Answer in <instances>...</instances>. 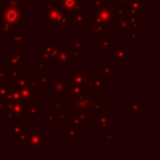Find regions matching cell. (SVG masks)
<instances>
[{"label":"cell","instance_id":"obj_13","mask_svg":"<svg viewBox=\"0 0 160 160\" xmlns=\"http://www.w3.org/2000/svg\"><path fill=\"white\" fill-rule=\"evenodd\" d=\"M70 78H71V82L79 86H86V83L88 81V77L86 76L85 71H79V70L71 71Z\"/></svg>","mask_w":160,"mask_h":160},{"label":"cell","instance_id":"obj_23","mask_svg":"<svg viewBox=\"0 0 160 160\" xmlns=\"http://www.w3.org/2000/svg\"><path fill=\"white\" fill-rule=\"evenodd\" d=\"M28 112L30 113V116H31V120H35L36 116L40 115V107L38 105H35L32 101L31 104H29V109H28Z\"/></svg>","mask_w":160,"mask_h":160},{"label":"cell","instance_id":"obj_43","mask_svg":"<svg viewBox=\"0 0 160 160\" xmlns=\"http://www.w3.org/2000/svg\"><path fill=\"white\" fill-rule=\"evenodd\" d=\"M5 49V41H0V52Z\"/></svg>","mask_w":160,"mask_h":160},{"label":"cell","instance_id":"obj_46","mask_svg":"<svg viewBox=\"0 0 160 160\" xmlns=\"http://www.w3.org/2000/svg\"><path fill=\"white\" fill-rule=\"evenodd\" d=\"M23 1H24V0H23Z\"/></svg>","mask_w":160,"mask_h":160},{"label":"cell","instance_id":"obj_11","mask_svg":"<svg viewBox=\"0 0 160 160\" xmlns=\"http://www.w3.org/2000/svg\"><path fill=\"white\" fill-rule=\"evenodd\" d=\"M16 54L17 55H14L13 52H11V54L6 57V64L10 65V66H20V65L24 64L25 62L24 56L21 55V53L18 51H16Z\"/></svg>","mask_w":160,"mask_h":160},{"label":"cell","instance_id":"obj_44","mask_svg":"<svg viewBox=\"0 0 160 160\" xmlns=\"http://www.w3.org/2000/svg\"><path fill=\"white\" fill-rule=\"evenodd\" d=\"M118 2L122 3V5H125V3L127 2V0H118Z\"/></svg>","mask_w":160,"mask_h":160},{"label":"cell","instance_id":"obj_9","mask_svg":"<svg viewBox=\"0 0 160 160\" xmlns=\"http://www.w3.org/2000/svg\"><path fill=\"white\" fill-rule=\"evenodd\" d=\"M85 88H91V90L94 91H102L104 89V79L102 77H98V76H92V77L88 78V81Z\"/></svg>","mask_w":160,"mask_h":160},{"label":"cell","instance_id":"obj_40","mask_svg":"<svg viewBox=\"0 0 160 160\" xmlns=\"http://www.w3.org/2000/svg\"><path fill=\"white\" fill-rule=\"evenodd\" d=\"M105 131H107V138H108V139H113L114 133H115V132H114V131H109V128L105 129Z\"/></svg>","mask_w":160,"mask_h":160},{"label":"cell","instance_id":"obj_27","mask_svg":"<svg viewBox=\"0 0 160 160\" xmlns=\"http://www.w3.org/2000/svg\"><path fill=\"white\" fill-rule=\"evenodd\" d=\"M92 23V29H91V34L92 35H96V34L99 33H103L104 32V29L102 27V23L101 22H91Z\"/></svg>","mask_w":160,"mask_h":160},{"label":"cell","instance_id":"obj_6","mask_svg":"<svg viewBox=\"0 0 160 160\" xmlns=\"http://www.w3.org/2000/svg\"><path fill=\"white\" fill-rule=\"evenodd\" d=\"M27 148H35L43 149L44 148V132H36V133H30L29 138L27 142Z\"/></svg>","mask_w":160,"mask_h":160},{"label":"cell","instance_id":"obj_19","mask_svg":"<svg viewBox=\"0 0 160 160\" xmlns=\"http://www.w3.org/2000/svg\"><path fill=\"white\" fill-rule=\"evenodd\" d=\"M104 33V32H103ZM103 33H101V38H100V48L102 49V51H104V49L109 48L110 45H113L114 42L110 38L109 35H103Z\"/></svg>","mask_w":160,"mask_h":160},{"label":"cell","instance_id":"obj_7","mask_svg":"<svg viewBox=\"0 0 160 160\" xmlns=\"http://www.w3.org/2000/svg\"><path fill=\"white\" fill-rule=\"evenodd\" d=\"M125 6H126L128 13L137 14V16L145 13L144 1H140V0H127Z\"/></svg>","mask_w":160,"mask_h":160},{"label":"cell","instance_id":"obj_25","mask_svg":"<svg viewBox=\"0 0 160 160\" xmlns=\"http://www.w3.org/2000/svg\"><path fill=\"white\" fill-rule=\"evenodd\" d=\"M85 45H86V43H85V41H71L70 42V47H71V49L72 51H81V49H85L86 47H85Z\"/></svg>","mask_w":160,"mask_h":160},{"label":"cell","instance_id":"obj_1","mask_svg":"<svg viewBox=\"0 0 160 160\" xmlns=\"http://www.w3.org/2000/svg\"><path fill=\"white\" fill-rule=\"evenodd\" d=\"M62 49H65V42L49 41L46 43V45H43L41 48L42 60L45 62L46 65H58V55Z\"/></svg>","mask_w":160,"mask_h":160},{"label":"cell","instance_id":"obj_33","mask_svg":"<svg viewBox=\"0 0 160 160\" xmlns=\"http://www.w3.org/2000/svg\"><path fill=\"white\" fill-rule=\"evenodd\" d=\"M13 29H14V27H12V25H10V24H8V23L3 22L2 27H1V34H2V35H5V34L10 33V32H11Z\"/></svg>","mask_w":160,"mask_h":160},{"label":"cell","instance_id":"obj_37","mask_svg":"<svg viewBox=\"0 0 160 160\" xmlns=\"http://www.w3.org/2000/svg\"><path fill=\"white\" fill-rule=\"evenodd\" d=\"M91 5L93 6V7H96V9H99V8L104 6V1H103V0H92Z\"/></svg>","mask_w":160,"mask_h":160},{"label":"cell","instance_id":"obj_31","mask_svg":"<svg viewBox=\"0 0 160 160\" xmlns=\"http://www.w3.org/2000/svg\"><path fill=\"white\" fill-rule=\"evenodd\" d=\"M19 43H21V44H25V41H24V38H22V35H21L20 32H17V33L13 35V38H12L11 44H19Z\"/></svg>","mask_w":160,"mask_h":160},{"label":"cell","instance_id":"obj_21","mask_svg":"<svg viewBox=\"0 0 160 160\" xmlns=\"http://www.w3.org/2000/svg\"><path fill=\"white\" fill-rule=\"evenodd\" d=\"M27 80H28V86L31 87L32 89H34V90L41 89L38 77H36V76H30V77H27Z\"/></svg>","mask_w":160,"mask_h":160},{"label":"cell","instance_id":"obj_34","mask_svg":"<svg viewBox=\"0 0 160 160\" xmlns=\"http://www.w3.org/2000/svg\"><path fill=\"white\" fill-rule=\"evenodd\" d=\"M11 71L12 72L10 73L12 78L17 79L19 76L21 75V70H20V66H11Z\"/></svg>","mask_w":160,"mask_h":160},{"label":"cell","instance_id":"obj_24","mask_svg":"<svg viewBox=\"0 0 160 160\" xmlns=\"http://www.w3.org/2000/svg\"><path fill=\"white\" fill-rule=\"evenodd\" d=\"M29 134H30L29 132H25V131H23L22 133L18 134V135L16 136V137H17V139H16L17 145H24V144H27L28 138H29Z\"/></svg>","mask_w":160,"mask_h":160},{"label":"cell","instance_id":"obj_41","mask_svg":"<svg viewBox=\"0 0 160 160\" xmlns=\"http://www.w3.org/2000/svg\"><path fill=\"white\" fill-rule=\"evenodd\" d=\"M78 55H79V52L73 51V56H70V58H72V59H75V60H79L80 56H78Z\"/></svg>","mask_w":160,"mask_h":160},{"label":"cell","instance_id":"obj_28","mask_svg":"<svg viewBox=\"0 0 160 160\" xmlns=\"http://www.w3.org/2000/svg\"><path fill=\"white\" fill-rule=\"evenodd\" d=\"M101 70H102V75L105 78L109 79L110 76L114 75V67L113 66H101Z\"/></svg>","mask_w":160,"mask_h":160},{"label":"cell","instance_id":"obj_12","mask_svg":"<svg viewBox=\"0 0 160 160\" xmlns=\"http://www.w3.org/2000/svg\"><path fill=\"white\" fill-rule=\"evenodd\" d=\"M97 120L96 123L98 126H100L101 129L105 131V129L109 128V125H110V118H109V110L107 111H102L100 113H98L96 115Z\"/></svg>","mask_w":160,"mask_h":160},{"label":"cell","instance_id":"obj_16","mask_svg":"<svg viewBox=\"0 0 160 160\" xmlns=\"http://www.w3.org/2000/svg\"><path fill=\"white\" fill-rule=\"evenodd\" d=\"M21 96H22V99L24 101H33L34 98H35V90L32 89L31 87H25L20 89Z\"/></svg>","mask_w":160,"mask_h":160},{"label":"cell","instance_id":"obj_10","mask_svg":"<svg viewBox=\"0 0 160 160\" xmlns=\"http://www.w3.org/2000/svg\"><path fill=\"white\" fill-rule=\"evenodd\" d=\"M114 53L116 54V57H114V62L118 65H124L126 60L129 59V52L124 46H118L114 49Z\"/></svg>","mask_w":160,"mask_h":160},{"label":"cell","instance_id":"obj_22","mask_svg":"<svg viewBox=\"0 0 160 160\" xmlns=\"http://www.w3.org/2000/svg\"><path fill=\"white\" fill-rule=\"evenodd\" d=\"M70 59H71V58H70V55H69L68 52L65 51V49H62V51L59 53V55H58V65H59V64L69 65Z\"/></svg>","mask_w":160,"mask_h":160},{"label":"cell","instance_id":"obj_14","mask_svg":"<svg viewBox=\"0 0 160 160\" xmlns=\"http://www.w3.org/2000/svg\"><path fill=\"white\" fill-rule=\"evenodd\" d=\"M115 29L118 31H120V33L122 35L124 34H129V27H128V22H127V18L125 17H120L118 20H115Z\"/></svg>","mask_w":160,"mask_h":160},{"label":"cell","instance_id":"obj_38","mask_svg":"<svg viewBox=\"0 0 160 160\" xmlns=\"http://www.w3.org/2000/svg\"><path fill=\"white\" fill-rule=\"evenodd\" d=\"M38 81L43 85H47V83L51 82V79L47 76H38Z\"/></svg>","mask_w":160,"mask_h":160},{"label":"cell","instance_id":"obj_45","mask_svg":"<svg viewBox=\"0 0 160 160\" xmlns=\"http://www.w3.org/2000/svg\"><path fill=\"white\" fill-rule=\"evenodd\" d=\"M103 1H104V2H105V1H107V0H103Z\"/></svg>","mask_w":160,"mask_h":160},{"label":"cell","instance_id":"obj_42","mask_svg":"<svg viewBox=\"0 0 160 160\" xmlns=\"http://www.w3.org/2000/svg\"><path fill=\"white\" fill-rule=\"evenodd\" d=\"M5 76H6V72L3 70H0V81H1V83H5L2 81V79L5 78Z\"/></svg>","mask_w":160,"mask_h":160},{"label":"cell","instance_id":"obj_8","mask_svg":"<svg viewBox=\"0 0 160 160\" xmlns=\"http://www.w3.org/2000/svg\"><path fill=\"white\" fill-rule=\"evenodd\" d=\"M67 82L65 81L64 76H57L55 81H53V88H52L51 94H56V96H62L66 92Z\"/></svg>","mask_w":160,"mask_h":160},{"label":"cell","instance_id":"obj_5","mask_svg":"<svg viewBox=\"0 0 160 160\" xmlns=\"http://www.w3.org/2000/svg\"><path fill=\"white\" fill-rule=\"evenodd\" d=\"M97 17L100 19V21L104 24H110V25H113L115 23V20H116V17H115V13H114L113 9L112 7H103L99 8L97 9Z\"/></svg>","mask_w":160,"mask_h":160},{"label":"cell","instance_id":"obj_2","mask_svg":"<svg viewBox=\"0 0 160 160\" xmlns=\"http://www.w3.org/2000/svg\"><path fill=\"white\" fill-rule=\"evenodd\" d=\"M1 18L3 22L8 24L16 27L17 24L24 20L25 13L23 10H20V8H12V7H1Z\"/></svg>","mask_w":160,"mask_h":160},{"label":"cell","instance_id":"obj_35","mask_svg":"<svg viewBox=\"0 0 160 160\" xmlns=\"http://www.w3.org/2000/svg\"><path fill=\"white\" fill-rule=\"evenodd\" d=\"M8 7L12 8H20V6H22L23 3H20V0H7Z\"/></svg>","mask_w":160,"mask_h":160},{"label":"cell","instance_id":"obj_36","mask_svg":"<svg viewBox=\"0 0 160 160\" xmlns=\"http://www.w3.org/2000/svg\"><path fill=\"white\" fill-rule=\"evenodd\" d=\"M35 64H36L35 68H36V70H38V71H42L46 68V64H45V62H43V60H38Z\"/></svg>","mask_w":160,"mask_h":160},{"label":"cell","instance_id":"obj_17","mask_svg":"<svg viewBox=\"0 0 160 160\" xmlns=\"http://www.w3.org/2000/svg\"><path fill=\"white\" fill-rule=\"evenodd\" d=\"M51 108L52 111L55 114H58L59 112H62V110H65V100H62V98L55 99L51 102Z\"/></svg>","mask_w":160,"mask_h":160},{"label":"cell","instance_id":"obj_15","mask_svg":"<svg viewBox=\"0 0 160 160\" xmlns=\"http://www.w3.org/2000/svg\"><path fill=\"white\" fill-rule=\"evenodd\" d=\"M65 126H66V139H73L76 136L79 135L80 129L78 125L68 123V124H66Z\"/></svg>","mask_w":160,"mask_h":160},{"label":"cell","instance_id":"obj_18","mask_svg":"<svg viewBox=\"0 0 160 160\" xmlns=\"http://www.w3.org/2000/svg\"><path fill=\"white\" fill-rule=\"evenodd\" d=\"M126 18H127V22H128V27H129V29H134V30H136V29H138V28H139L140 22H139V18H138L137 14L127 13Z\"/></svg>","mask_w":160,"mask_h":160},{"label":"cell","instance_id":"obj_29","mask_svg":"<svg viewBox=\"0 0 160 160\" xmlns=\"http://www.w3.org/2000/svg\"><path fill=\"white\" fill-rule=\"evenodd\" d=\"M17 87L19 88V89H22V88H25L28 87V80H27V77H24V76H19L18 78H17Z\"/></svg>","mask_w":160,"mask_h":160},{"label":"cell","instance_id":"obj_3","mask_svg":"<svg viewBox=\"0 0 160 160\" xmlns=\"http://www.w3.org/2000/svg\"><path fill=\"white\" fill-rule=\"evenodd\" d=\"M65 13L66 12L56 7L53 1L46 2V24H62Z\"/></svg>","mask_w":160,"mask_h":160},{"label":"cell","instance_id":"obj_30","mask_svg":"<svg viewBox=\"0 0 160 160\" xmlns=\"http://www.w3.org/2000/svg\"><path fill=\"white\" fill-rule=\"evenodd\" d=\"M46 115H47V118H46V124L53 125L54 123H55V121H56V114L54 113V112L52 111V110H49V111L46 112Z\"/></svg>","mask_w":160,"mask_h":160},{"label":"cell","instance_id":"obj_39","mask_svg":"<svg viewBox=\"0 0 160 160\" xmlns=\"http://www.w3.org/2000/svg\"><path fill=\"white\" fill-rule=\"evenodd\" d=\"M129 35H131L132 40H139L140 33H139V31L136 29V30H134V33H129Z\"/></svg>","mask_w":160,"mask_h":160},{"label":"cell","instance_id":"obj_32","mask_svg":"<svg viewBox=\"0 0 160 160\" xmlns=\"http://www.w3.org/2000/svg\"><path fill=\"white\" fill-rule=\"evenodd\" d=\"M8 92H9V87L6 86L5 83H1L0 85V98L6 100V98L8 96Z\"/></svg>","mask_w":160,"mask_h":160},{"label":"cell","instance_id":"obj_20","mask_svg":"<svg viewBox=\"0 0 160 160\" xmlns=\"http://www.w3.org/2000/svg\"><path fill=\"white\" fill-rule=\"evenodd\" d=\"M111 7H112V9H113L114 13H115V17H118V18H120V17H125V16H127V13H128L126 6H124V5L111 6Z\"/></svg>","mask_w":160,"mask_h":160},{"label":"cell","instance_id":"obj_26","mask_svg":"<svg viewBox=\"0 0 160 160\" xmlns=\"http://www.w3.org/2000/svg\"><path fill=\"white\" fill-rule=\"evenodd\" d=\"M23 131H24V121H21V122L17 121L16 125H13V127H12V134L17 136L18 134L22 133Z\"/></svg>","mask_w":160,"mask_h":160},{"label":"cell","instance_id":"obj_4","mask_svg":"<svg viewBox=\"0 0 160 160\" xmlns=\"http://www.w3.org/2000/svg\"><path fill=\"white\" fill-rule=\"evenodd\" d=\"M60 9L70 14L85 13V6H80V0H60Z\"/></svg>","mask_w":160,"mask_h":160}]
</instances>
